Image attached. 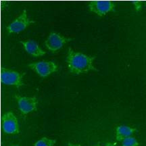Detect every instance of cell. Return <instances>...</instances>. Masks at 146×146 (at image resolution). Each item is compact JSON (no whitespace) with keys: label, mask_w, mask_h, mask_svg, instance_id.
<instances>
[{"label":"cell","mask_w":146,"mask_h":146,"mask_svg":"<svg viewBox=\"0 0 146 146\" xmlns=\"http://www.w3.org/2000/svg\"><path fill=\"white\" fill-rule=\"evenodd\" d=\"M122 146H139V143L134 137H129L121 142Z\"/></svg>","instance_id":"7c38bea8"},{"label":"cell","mask_w":146,"mask_h":146,"mask_svg":"<svg viewBox=\"0 0 146 146\" xmlns=\"http://www.w3.org/2000/svg\"><path fill=\"white\" fill-rule=\"evenodd\" d=\"M67 146H81L80 144H77V143H68V145Z\"/></svg>","instance_id":"5bb4252c"},{"label":"cell","mask_w":146,"mask_h":146,"mask_svg":"<svg viewBox=\"0 0 146 146\" xmlns=\"http://www.w3.org/2000/svg\"><path fill=\"white\" fill-rule=\"evenodd\" d=\"M72 40L56 32H51L45 41V46L51 52L55 53L61 49L66 43Z\"/></svg>","instance_id":"52a82bcc"},{"label":"cell","mask_w":146,"mask_h":146,"mask_svg":"<svg viewBox=\"0 0 146 146\" xmlns=\"http://www.w3.org/2000/svg\"><path fill=\"white\" fill-rule=\"evenodd\" d=\"M137 131V129L130 126L120 125L116 127L115 129V138L118 142H122L125 139L131 137Z\"/></svg>","instance_id":"30bf717a"},{"label":"cell","mask_w":146,"mask_h":146,"mask_svg":"<svg viewBox=\"0 0 146 146\" xmlns=\"http://www.w3.org/2000/svg\"><path fill=\"white\" fill-rule=\"evenodd\" d=\"M25 74L8 68H2L1 72V81L4 85L20 88L23 87Z\"/></svg>","instance_id":"3957f363"},{"label":"cell","mask_w":146,"mask_h":146,"mask_svg":"<svg viewBox=\"0 0 146 146\" xmlns=\"http://www.w3.org/2000/svg\"><path fill=\"white\" fill-rule=\"evenodd\" d=\"M116 8V3L113 1H90L88 8L93 13L99 16H104L110 12H114Z\"/></svg>","instance_id":"8992f818"},{"label":"cell","mask_w":146,"mask_h":146,"mask_svg":"<svg viewBox=\"0 0 146 146\" xmlns=\"http://www.w3.org/2000/svg\"><path fill=\"white\" fill-rule=\"evenodd\" d=\"M35 23V21L29 18L27 11L25 9L23 12L6 27V30L8 33H19Z\"/></svg>","instance_id":"277c9868"},{"label":"cell","mask_w":146,"mask_h":146,"mask_svg":"<svg viewBox=\"0 0 146 146\" xmlns=\"http://www.w3.org/2000/svg\"><path fill=\"white\" fill-rule=\"evenodd\" d=\"M95 146H100V144H98V145H95Z\"/></svg>","instance_id":"9a60e30c"},{"label":"cell","mask_w":146,"mask_h":146,"mask_svg":"<svg viewBox=\"0 0 146 146\" xmlns=\"http://www.w3.org/2000/svg\"><path fill=\"white\" fill-rule=\"evenodd\" d=\"M105 146H117L116 143L113 141H107L105 144Z\"/></svg>","instance_id":"4fadbf2b"},{"label":"cell","mask_w":146,"mask_h":146,"mask_svg":"<svg viewBox=\"0 0 146 146\" xmlns=\"http://www.w3.org/2000/svg\"><path fill=\"white\" fill-rule=\"evenodd\" d=\"M96 58L95 56H89L69 47L66 56L67 67L70 73L76 75L98 71L94 66Z\"/></svg>","instance_id":"6da1fadb"},{"label":"cell","mask_w":146,"mask_h":146,"mask_svg":"<svg viewBox=\"0 0 146 146\" xmlns=\"http://www.w3.org/2000/svg\"><path fill=\"white\" fill-rule=\"evenodd\" d=\"M28 67L35 72L41 78H46L59 70L58 65L53 61H41L32 62L29 64Z\"/></svg>","instance_id":"7a4b0ae2"},{"label":"cell","mask_w":146,"mask_h":146,"mask_svg":"<svg viewBox=\"0 0 146 146\" xmlns=\"http://www.w3.org/2000/svg\"><path fill=\"white\" fill-rule=\"evenodd\" d=\"M56 140L43 137L34 143V146H55Z\"/></svg>","instance_id":"8fae6325"},{"label":"cell","mask_w":146,"mask_h":146,"mask_svg":"<svg viewBox=\"0 0 146 146\" xmlns=\"http://www.w3.org/2000/svg\"><path fill=\"white\" fill-rule=\"evenodd\" d=\"M12 146H19L18 145H13Z\"/></svg>","instance_id":"2e32d148"},{"label":"cell","mask_w":146,"mask_h":146,"mask_svg":"<svg viewBox=\"0 0 146 146\" xmlns=\"http://www.w3.org/2000/svg\"><path fill=\"white\" fill-rule=\"evenodd\" d=\"M1 125L3 132L9 135H16L20 133L18 120L12 112H7L1 117Z\"/></svg>","instance_id":"ba28073f"},{"label":"cell","mask_w":146,"mask_h":146,"mask_svg":"<svg viewBox=\"0 0 146 146\" xmlns=\"http://www.w3.org/2000/svg\"><path fill=\"white\" fill-rule=\"evenodd\" d=\"M20 43L23 45L25 51L33 57H41L46 54V52L34 40L27 39L25 41H21Z\"/></svg>","instance_id":"9c48e42d"},{"label":"cell","mask_w":146,"mask_h":146,"mask_svg":"<svg viewBox=\"0 0 146 146\" xmlns=\"http://www.w3.org/2000/svg\"><path fill=\"white\" fill-rule=\"evenodd\" d=\"M14 98L17 102L18 109L23 114L27 115L37 110L39 101L36 96L27 97L15 95Z\"/></svg>","instance_id":"5b68a950"}]
</instances>
